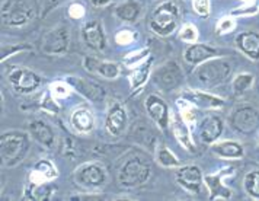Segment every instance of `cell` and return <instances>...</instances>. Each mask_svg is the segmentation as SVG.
<instances>
[{
    "label": "cell",
    "instance_id": "e0dca14e",
    "mask_svg": "<svg viewBox=\"0 0 259 201\" xmlns=\"http://www.w3.org/2000/svg\"><path fill=\"white\" fill-rule=\"evenodd\" d=\"M182 98L188 101L189 104L202 109H215L224 105V99H222L220 96L201 92V91H185L182 94Z\"/></svg>",
    "mask_w": 259,
    "mask_h": 201
},
{
    "label": "cell",
    "instance_id": "ac0fdd59",
    "mask_svg": "<svg viewBox=\"0 0 259 201\" xmlns=\"http://www.w3.org/2000/svg\"><path fill=\"white\" fill-rule=\"evenodd\" d=\"M220 54V51L217 48L211 47V46H207V44H198V43H194L191 44L185 53H184V60L188 63V64H201L207 60L214 59Z\"/></svg>",
    "mask_w": 259,
    "mask_h": 201
},
{
    "label": "cell",
    "instance_id": "3957f363",
    "mask_svg": "<svg viewBox=\"0 0 259 201\" xmlns=\"http://www.w3.org/2000/svg\"><path fill=\"white\" fill-rule=\"evenodd\" d=\"M230 71H232V66L227 60L214 57L198 64L195 70V76L202 86L212 88L227 81Z\"/></svg>",
    "mask_w": 259,
    "mask_h": 201
},
{
    "label": "cell",
    "instance_id": "d4e9b609",
    "mask_svg": "<svg viewBox=\"0 0 259 201\" xmlns=\"http://www.w3.org/2000/svg\"><path fill=\"white\" fill-rule=\"evenodd\" d=\"M57 177H59V172H57L56 166L53 165L51 162H48V160H39L34 166L29 181L34 185H39V184H44V182H51L53 179H56Z\"/></svg>",
    "mask_w": 259,
    "mask_h": 201
},
{
    "label": "cell",
    "instance_id": "60d3db41",
    "mask_svg": "<svg viewBox=\"0 0 259 201\" xmlns=\"http://www.w3.org/2000/svg\"><path fill=\"white\" fill-rule=\"evenodd\" d=\"M111 2L112 0H91V3L94 5L95 8H105Z\"/></svg>",
    "mask_w": 259,
    "mask_h": 201
},
{
    "label": "cell",
    "instance_id": "9a60e30c",
    "mask_svg": "<svg viewBox=\"0 0 259 201\" xmlns=\"http://www.w3.org/2000/svg\"><path fill=\"white\" fill-rule=\"evenodd\" d=\"M67 82L70 83L71 88H74L79 94H82L84 98H88L92 102H99L105 98V89L91 79L84 77H77V76H70L67 77Z\"/></svg>",
    "mask_w": 259,
    "mask_h": 201
},
{
    "label": "cell",
    "instance_id": "9c48e42d",
    "mask_svg": "<svg viewBox=\"0 0 259 201\" xmlns=\"http://www.w3.org/2000/svg\"><path fill=\"white\" fill-rule=\"evenodd\" d=\"M233 129L243 134H252L259 129V112L252 107L237 108L230 115Z\"/></svg>",
    "mask_w": 259,
    "mask_h": 201
},
{
    "label": "cell",
    "instance_id": "8992f818",
    "mask_svg": "<svg viewBox=\"0 0 259 201\" xmlns=\"http://www.w3.org/2000/svg\"><path fill=\"white\" fill-rule=\"evenodd\" d=\"M3 22L8 26H24L32 16V9L26 0H6L2 6Z\"/></svg>",
    "mask_w": 259,
    "mask_h": 201
},
{
    "label": "cell",
    "instance_id": "ba28073f",
    "mask_svg": "<svg viewBox=\"0 0 259 201\" xmlns=\"http://www.w3.org/2000/svg\"><path fill=\"white\" fill-rule=\"evenodd\" d=\"M9 82L12 83L13 89L19 94H31L39 88L42 82L41 76L35 71L25 69V67H15L9 73Z\"/></svg>",
    "mask_w": 259,
    "mask_h": 201
},
{
    "label": "cell",
    "instance_id": "30bf717a",
    "mask_svg": "<svg viewBox=\"0 0 259 201\" xmlns=\"http://www.w3.org/2000/svg\"><path fill=\"white\" fill-rule=\"evenodd\" d=\"M144 107H146L149 117L157 124V127L163 131L167 130V127L170 124V112H169V107L165 101L157 95H149Z\"/></svg>",
    "mask_w": 259,
    "mask_h": 201
},
{
    "label": "cell",
    "instance_id": "f35d334b",
    "mask_svg": "<svg viewBox=\"0 0 259 201\" xmlns=\"http://www.w3.org/2000/svg\"><path fill=\"white\" fill-rule=\"evenodd\" d=\"M42 107L47 108L48 111H53V112H59V105L53 101V98H48V92L46 94V104H42Z\"/></svg>",
    "mask_w": 259,
    "mask_h": 201
},
{
    "label": "cell",
    "instance_id": "d6986e66",
    "mask_svg": "<svg viewBox=\"0 0 259 201\" xmlns=\"http://www.w3.org/2000/svg\"><path fill=\"white\" fill-rule=\"evenodd\" d=\"M84 69L91 73H98L106 79H117L119 74V66L114 61H105V60L95 59V57H86L83 60Z\"/></svg>",
    "mask_w": 259,
    "mask_h": 201
},
{
    "label": "cell",
    "instance_id": "484cf974",
    "mask_svg": "<svg viewBox=\"0 0 259 201\" xmlns=\"http://www.w3.org/2000/svg\"><path fill=\"white\" fill-rule=\"evenodd\" d=\"M222 175H223V172L219 175H205L204 177V181L210 189V200H219V198L229 200L232 197V191L226 185H223V182H222Z\"/></svg>",
    "mask_w": 259,
    "mask_h": 201
},
{
    "label": "cell",
    "instance_id": "8fae6325",
    "mask_svg": "<svg viewBox=\"0 0 259 201\" xmlns=\"http://www.w3.org/2000/svg\"><path fill=\"white\" fill-rule=\"evenodd\" d=\"M82 39L84 46L89 50L96 51V53L104 51L106 48V36L102 22L101 21H91L86 25H83Z\"/></svg>",
    "mask_w": 259,
    "mask_h": 201
},
{
    "label": "cell",
    "instance_id": "603a6c76",
    "mask_svg": "<svg viewBox=\"0 0 259 201\" xmlns=\"http://www.w3.org/2000/svg\"><path fill=\"white\" fill-rule=\"evenodd\" d=\"M70 121L73 129L77 133H80V134L91 133L95 127V117L89 108L82 107L74 109L73 114H71Z\"/></svg>",
    "mask_w": 259,
    "mask_h": 201
},
{
    "label": "cell",
    "instance_id": "f546056e",
    "mask_svg": "<svg viewBox=\"0 0 259 201\" xmlns=\"http://www.w3.org/2000/svg\"><path fill=\"white\" fill-rule=\"evenodd\" d=\"M147 57H150V50L149 48H140V50L130 51L128 54L122 59V63L125 66H139Z\"/></svg>",
    "mask_w": 259,
    "mask_h": 201
},
{
    "label": "cell",
    "instance_id": "f1b7e54d",
    "mask_svg": "<svg viewBox=\"0 0 259 201\" xmlns=\"http://www.w3.org/2000/svg\"><path fill=\"white\" fill-rule=\"evenodd\" d=\"M156 159L163 168H179L181 166V160L178 159L175 154L172 153L170 149H167L165 146H160L157 149Z\"/></svg>",
    "mask_w": 259,
    "mask_h": 201
},
{
    "label": "cell",
    "instance_id": "7c38bea8",
    "mask_svg": "<svg viewBox=\"0 0 259 201\" xmlns=\"http://www.w3.org/2000/svg\"><path fill=\"white\" fill-rule=\"evenodd\" d=\"M177 182L189 194H198L202 187V172L198 166H179L177 171Z\"/></svg>",
    "mask_w": 259,
    "mask_h": 201
},
{
    "label": "cell",
    "instance_id": "8d00e7d4",
    "mask_svg": "<svg viewBox=\"0 0 259 201\" xmlns=\"http://www.w3.org/2000/svg\"><path fill=\"white\" fill-rule=\"evenodd\" d=\"M67 13H69V16H70L71 19H82L83 16L86 15V9H84V6H83L82 3H71L70 6H69V9H67Z\"/></svg>",
    "mask_w": 259,
    "mask_h": 201
},
{
    "label": "cell",
    "instance_id": "5bb4252c",
    "mask_svg": "<svg viewBox=\"0 0 259 201\" xmlns=\"http://www.w3.org/2000/svg\"><path fill=\"white\" fill-rule=\"evenodd\" d=\"M127 126H128V114H127V109L122 107L121 104H114L112 107L109 108V111L106 114V131L111 136L118 137V136H121L125 131Z\"/></svg>",
    "mask_w": 259,
    "mask_h": 201
},
{
    "label": "cell",
    "instance_id": "83f0119b",
    "mask_svg": "<svg viewBox=\"0 0 259 201\" xmlns=\"http://www.w3.org/2000/svg\"><path fill=\"white\" fill-rule=\"evenodd\" d=\"M152 63H153V59L149 57V60L136 66V69L131 73V89L133 91L140 89L143 85L147 82V79L150 76V70H152Z\"/></svg>",
    "mask_w": 259,
    "mask_h": 201
},
{
    "label": "cell",
    "instance_id": "4fadbf2b",
    "mask_svg": "<svg viewBox=\"0 0 259 201\" xmlns=\"http://www.w3.org/2000/svg\"><path fill=\"white\" fill-rule=\"evenodd\" d=\"M181 81H182V70L175 61H167L154 73V82L165 91L175 89Z\"/></svg>",
    "mask_w": 259,
    "mask_h": 201
},
{
    "label": "cell",
    "instance_id": "ab89813d",
    "mask_svg": "<svg viewBox=\"0 0 259 201\" xmlns=\"http://www.w3.org/2000/svg\"><path fill=\"white\" fill-rule=\"evenodd\" d=\"M258 12V8L253 5V6H249L247 9H236V11H233L232 12V15H253V13Z\"/></svg>",
    "mask_w": 259,
    "mask_h": 201
},
{
    "label": "cell",
    "instance_id": "74e56055",
    "mask_svg": "<svg viewBox=\"0 0 259 201\" xmlns=\"http://www.w3.org/2000/svg\"><path fill=\"white\" fill-rule=\"evenodd\" d=\"M24 50H31V46H6V47L2 48V57H0V60L5 61L9 56H12L15 53L18 54V53H21Z\"/></svg>",
    "mask_w": 259,
    "mask_h": 201
},
{
    "label": "cell",
    "instance_id": "e575fe53",
    "mask_svg": "<svg viewBox=\"0 0 259 201\" xmlns=\"http://www.w3.org/2000/svg\"><path fill=\"white\" fill-rule=\"evenodd\" d=\"M192 6H194V11L202 18L210 16V12H211L210 0H192Z\"/></svg>",
    "mask_w": 259,
    "mask_h": 201
},
{
    "label": "cell",
    "instance_id": "d590c367",
    "mask_svg": "<svg viewBox=\"0 0 259 201\" xmlns=\"http://www.w3.org/2000/svg\"><path fill=\"white\" fill-rule=\"evenodd\" d=\"M115 41L119 46H128L136 41V34L130 29H121L115 34Z\"/></svg>",
    "mask_w": 259,
    "mask_h": 201
},
{
    "label": "cell",
    "instance_id": "836d02e7",
    "mask_svg": "<svg viewBox=\"0 0 259 201\" xmlns=\"http://www.w3.org/2000/svg\"><path fill=\"white\" fill-rule=\"evenodd\" d=\"M236 26V22L233 18L230 16H226V18H222L219 22H217V26H215V32L219 35H223V34H227L230 31H233Z\"/></svg>",
    "mask_w": 259,
    "mask_h": 201
},
{
    "label": "cell",
    "instance_id": "52a82bcc",
    "mask_svg": "<svg viewBox=\"0 0 259 201\" xmlns=\"http://www.w3.org/2000/svg\"><path fill=\"white\" fill-rule=\"evenodd\" d=\"M69 47H70V32H69L67 26H64V25L57 26L47 32L42 38V44H41L42 51L50 56L66 54Z\"/></svg>",
    "mask_w": 259,
    "mask_h": 201
},
{
    "label": "cell",
    "instance_id": "4316f807",
    "mask_svg": "<svg viewBox=\"0 0 259 201\" xmlns=\"http://www.w3.org/2000/svg\"><path fill=\"white\" fill-rule=\"evenodd\" d=\"M212 152L224 157V159H239L243 156V147L239 144L237 142H232V140H227V142L222 143H212Z\"/></svg>",
    "mask_w": 259,
    "mask_h": 201
},
{
    "label": "cell",
    "instance_id": "1f68e13d",
    "mask_svg": "<svg viewBox=\"0 0 259 201\" xmlns=\"http://www.w3.org/2000/svg\"><path fill=\"white\" fill-rule=\"evenodd\" d=\"M198 36H200L198 29L194 24H185L179 31V39H182L184 43H188V44L197 43Z\"/></svg>",
    "mask_w": 259,
    "mask_h": 201
},
{
    "label": "cell",
    "instance_id": "277c9868",
    "mask_svg": "<svg viewBox=\"0 0 259 201\" xmlns=\"http://www.w3.org/2000/svg\"><path fill=\"white\" fill-rule=\"evenodd\" d=\"M150 177V165L144 162L142 157L133 156L128 157L118 172V181L119 185L125 188H136L143 185Z\"/></svg>",
    "mask_w": 259,
    "mask_h": 201
},
{
    "label": "cell",
    "instance_id": "4dcf8cb0",
    "mask_svg": "<svg viewBox=\"0 0 259 201\" xmlns=\"http://www.w3.org/2000/svg\"><path fill=\"white\" fill-rule=\"evenodd\" d=\"M245 189L249 195L259 200V171H253L247 174L245 178Z\"/></svg>",
    "mask_w": 259,
    "mask_h": 201
},
{
    "label": "cell",
    "instance_id": "44dd1931",
    "mask_svg": "<svg viewBox=\"0 0 259 201\" xmlns=\"http://www.w3.org/2000/svg\"><path fill=\"white\" fill-rule=\"evenodd\" d=\"M170 127H172V130H174V134H175V137H177V140L189 152H194V143H192V139H191V134H189V129L188 126H187V121L184 119V117L181 115V114H178V112H174L172 115H170Z\"/></svg>",
    "mask_w": 259,
    "mask_h": 201
},
{
    "label": "cell",
    "instance_id": "6da1fadb",
    "mask_svg": "<svg viewBox=\"0 0 259 201\" xmlns=\"http://www.w3.org/2000/svg\"><path fill=\"white\" fill-rule=\"evenodd\" d=\"M31 134L24 131H8L0 137V153L5 166L21 164L31 147Z\"/></svg>",
    "mask_w": 259,
    "mask_h": 201
},
{
    "label": "cell",
    "instance_id": "2e32d148",
    "mask_svg": "<svg viewBox=\"0 0 259 201\" xmlns=\"http://www.w3.org/2000/svg\"><path fill=\"white\" fill-rule=\"evenodd\" d=\"M224 124L223 119L217 115H207L201 119L200 126H198V133H200L201 142L205 144H212L215 142L222 133H223Z\"/></svg>",
    "mask_w": 259,
    "mask_h": 201
},
{
    "label": "cell",
    "instance_id": "cb8c5ba5",
    "mask_svg": "<svg viewBox=\"0 0 259 201\" xmlns=\"http://www.w3.org/2000/svg\"><path fill=\"white\" fill-rule=\"evenodd\" d=\"M114 13L122 22L133 24V22L139 21V18L142 15V5L137 0H124L115 6Z\"/></svg>",
    "mask_w": 259,
    "mask_h": 201
},
{
    "label": "cell",
    "instance_id": "7a4b0ae2",
    "mask_svg": "<svg viewBox=\"0 0 259 201\" xmlns=\"http://www.w3.org/2000/svg\"><path fill=\"white\" fill-rule=\"evenodd\" d=\"M179 21H181L179 8L172 0H166L154 9L150 16L149 25L154 34L160 36H167L175 32V29L179 25Z\"/></svg>",
    "mask_w": 259,
    "mask_h": 201
},
{
    "label": "cell",
    "instance_id": "5b68a950",
    "mask_svg": "<svg viewBox=\"0 0 259 201\" xmlns=\"http://www.w3.org/2000/svg\"><path fill=\"white\" fill-rule=\"evenodd\" d=\"M73 179L84 189H98L108 181L106 168L101 162H88L80 165L73 174Z\"/></svg>",
    "mask_w": 259,
    "mask_h": 201
},
{
    "label": "cell",
    "instance_id": "d6a6232c",
    "mask_svg": "<svg viewBox=\"0 0 259 201\" xmlns=\"http://www.w3.org/2000/svg\"><path fill=\"white\" fill-rule=\"evenodd\" d=\"M253 83V74L250 73H240L233 81V89L235 92H245Z\"/></svg>",
    "mask_w": 259,
    "mask_h": 201
},
{
    "label": "cell",
    "instance_id": "7402d4cb",
    "mask_svg": "<svg viewBox=\"0 0 259 201\" xmlns=\"http://www.w3.org/2000/svg\"><path fill=\"white\" fill-rule=\"evenodd\" d=\"M28 133L39 144H42L46 147H53L54 146V140H56L54 139V131L44 121H31L28 124Z\"/></svg>",
    "mask_w": 259,
    "mask_h": 201
},
{
    "label": "cell",
    "instance_id": "ffe728a7",
    "mask_svg": "<svg viewBox=\"0 0 259 201\" xmlns=\"http://www.w3.org/2000/svg\"><path fill=\"white\" fill-rule=\"evenodd\" d=\"M236 46L243 54H246L249 59H259V34L256 32H252V31L240 32L236 36Z\"/></svg>",
    "mask_w": 259,
    "mask_h": 201
}]
</instances>
